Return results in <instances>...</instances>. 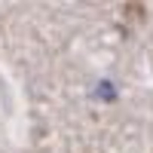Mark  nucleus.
Returning <instances> with one entry per match:
<instances>
[{
    "instance_id": "obj_1",
    "label": "nucleus",
    "mask_w": 153,
    "mask_h": 153,
    "mask_svg": "<svg viewBox=\"0 0 153 153\" xmlns=\"http://www.w3.org/2000/svg\"><path fill=\"white\" fill-rule=\"evenodd\" d=\"M98 95H101V98H113V89H110V83H107V80L101 83V89H98Z\"/></svg>"
}]
</instances>
